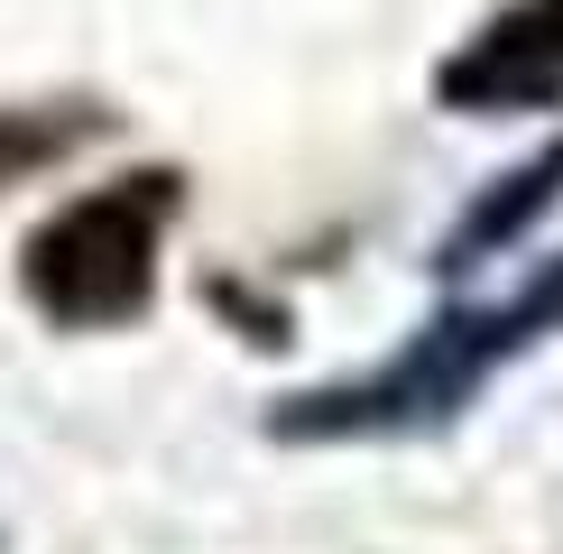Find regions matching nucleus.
<instances>
[{
	"label": "nucleus",
	"mask_w": 563,
	"mask_h": 554,
	"mask_svg": "<svg viewBox=\"0 0 563 554\" xmlns=\"http://www.w3.org/2000/svg\"><path fill=\"white\" fill-rule=\"evenodd\" d=\"M536 333H563V259L518 287L508 306H453L443 323L407 342L397 361H379L369 379H342V388H314V398L277 407L268 434H287V444H361V434H426L443 425L472 388L489 379L499 361H518Z\"/></svg>",
	"instance_id": "1"
},
{
	"label": "nucleus",
	"mask_w": 563,
	"mask_h": 554,
	"mask_svg": "<svg viewBox=\"0 0 563 554\" xmlns=\"http://www.w3.org/2000/svg\"><path fill=\"white\" fill-rule=\"evenodd\" d=\"M554 185H563V148H554V157H536L527 176H508V195H489L481 213H472V222L453 231V250H443V268H472V259H481L489 241H518V222H527V213H545V203H554Z\"/></svg>",
	"instance_id": "4"
},
{
	"label": "nucleus",
	"mask_w": 563,
	"mask_h": 554,
	"mask_svg": "<svg viewBox=\"0 0 563 554\" xmlns=\"http://www.w3.org/2000/svg\"><path fill=\"white\" fill-rule=\"evenodd\" d=\"M92 130H102V111H0V185L75 157Z\"/></svg>",
	"instance_id": "5"
},
{
	"label": "nucleus",
	"mask_w": 563,
	"mask_h": 554,
	"mask_svg": "<svg viewBox=\"0 0 563 554\" xmlns=\"http://www.w3.org/2000/svg\"><path fill=\"white\" fill-rule=\"evenodd\" d=\"M434 92L453 111H536L563 102V0H518L481 37H462V56H443Z\"/></svg>",
	"instance_id": "3"
},
{
	"label": "nucleus",
	"mask_w": 563,
	"mask_h": 554,
	"mask_svg": "<svg viewBox=\"0 0 563 554\" xmlns=\"http://www.w3.org/2000/svg\"><path fill=\"white\" fill-rule=\"evenodd\" d=\"M176 203H185V185L167 167H139L121 185L75 195L29 241V259H19L29 306L46 323H75V333H102V323L148 314V296H157V241H167Z\"/></svg>",
	"instance_id": "2"
}]
</instances>
